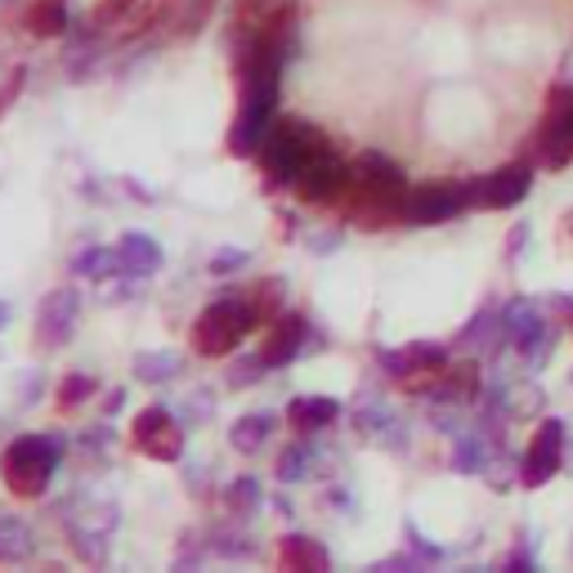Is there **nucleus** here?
<instances>
[{"instance_id":"393cba45","label":"nucleus","mask_w":573,"mask_h":573,"mask_svg":"<svg viewBox=\"0 0 573 573\" xmlns=\"http://www.w3.org/2000/svg\"><path fill=\"white\" fill-rule=\"evenodd\" d=\"M264 372H270V363H264L260 354L256 359H242V363L228 368V386H251V381H260Z\"/></svg>"},{"instance_id":"c85d7f7f","label":"nucleus","mask_w":573,"mask_h":573,"mask_svg":"<svg viewBox=\"0 0 573 573\" xmlns=\"http://www.w3.org/2000/svg\"><path fill=\"white\" fill-rule=\"evenodd\" d=\"M122 403H126V390H112L108 399H103V412L112 416V412H122Z\"/></svg>"},{"instance_id":"f257e3e1","label":"nucleus","mask_w":573,"mask_h":573,"mask_svg":"<svg viewBox=\"0 0 573 573\" xmlns=\"http://www.w3.org/2000/svg\"><path fill=\"white\" fill-rule=\"evenodd\" d=\"M323 152H332V139L319 126L291 117V122L270 126V135H264V144H260L256 158H260L264 175H270L274 184H296L300 171L310 166L314 158H323Z\"/></svg>"},{"instance_id":"6e6552de","label":"nucleus","mask_w":573,"mask_h":573,"mask_svg":"<svg viewBox=\"0 0 573 573\" xmlns=\"http://www.w3.org/2000/svg\"><path fill=\"white\" fill-rule=\"evenodd\" d=\"M556 466H560V422H543L538 435H533V444H528V452H524L520 479L528 488H538V484H547L556 475Z\"/></svg>"},{"instance_id":"f03ea898","label":"nucleus","mask_w":573,"mask_h":573,"mask_svg":"<svg viewBox=\"0 0 573 573\" xmlns=\"http://www.w3.org/2000/svg\"><path fill=\"white\" fill-rule=\"evenodd\" d=\"M54 466H59V444L46 435H23L0 452V479H5V488L23 502L41 498L50 488Z\"/></svg>"},{"instance_id":"a878e982","label":"nucleus","mask_w":573,"mask_h":573,"mask_svg":"<svg viewBox=\"0 0 573 573\" xmlns=\"http://www.w3.org/2000/svg\"><path fill=\"white\" fill-rule=\"evenodd\" d=\"M139 5V0H99V10L90 18V27H103V23H122L130 10Z\"/></svg>"},{"instance_id":"dca6fc26","label":"nucleus","mask_w":573,"mask_h":573,"mask_svg":"<svg viewBox=\"0 0 573 573\" xmlns=\"http://www.w3.org/2000/svg\"><path fill=\"white\" fill-rule=\"evenodd\" d=\"M242 300H247V310H251L256 327L283 319V278H264V283H256Z\"/></svg>"},{"instance_id":"a211bd4d","label":"nucleus","mask_w":573,"mask_h":573,"mask_svg":"<svg viewBox=\"0 0 573 573\" xmlns=\"http://www.w3.org/2000/svg\"><path fill=\"white\" fill-rule=\"evenodd\" d=\"M32 556V528L23 520H0V564H23Z\"/></svg>"},{"instance_id":"423d86ee","label":"nucleus","mask_w":573,"mask_h":573,"mask_svg":"<svg viewBox=\"0 0 573 573\" xmlns=\"http://www.w3.org/2000/svg\"><path fill=\"white\" fill-rule=\"evenodd\" d=\"M466 202H479V188H462V184H431L416 188L403 202V220L408 224H439L448 215H457Z\"/></svg>"},{"instance_id":"b1692460","label":"nucleus","mask_w":573,"mask_h":573,"mask_svg":"<svg viewBox=\"0 0 573 573\" xmlns=\"http://www.w3.org/2000/svg\"><path fill=\"white\" fill-rule=\"evenodd\" d=\"M511 319H515V323H511V332H515V340H520V346H533V340H538V336L547 332V327L538 323V314L528 310V304H524L520 314H511Z\"/></svg>"},{"instance_id":"5701e85b","label":"nucleus","mask_w":573,"mask_h":573,"mask_svg":"<svg viewBox=\"0 0 573 573\" xmlns=\"http://www.w3.org/2000/svg\"><path fill=\"white\" fill-rule=\"evenodd\" d=\"M310 444H291L283 457H278V479H304L310 475Z\"/></svg>"},{"instance_id":"2eb2a0df","label":"nucleus","mask_w":573,"mask_h":573,"mask_svg":"<svg viewBox=\"0 0 573 573\" xmlns=\"http://www.w3.org/2000/svg\"><path fill=\"white\" fill-rule=\"evenodd\" d=\"M336 403L332 399H296L291 408H287V422H291V431L296 435H304V439H310V435H319V431H327L332 422H336Z\"/></svg>"},{"instance_id":"0eeeda50","label":"nucleus","mask_w":573,"mask_h":573,"mask_svg":"<svg viewBox=\"0 0 573 573\" xmlns=\"http://www.w3.org/2000/svg\"><path fill=\"white\" fill-rule=\"evenodd\" d=\"M76 310H82V296H76L72 287L50 291V296L41 300V310H36V327H32L36 346H41V350H63V346H67V336H72V319H76Z\"/></svg>"},{"instance_id":"7ed1b4c3","label":"nucleus","mask_w":573,"mask_h":573,"mask_svg":"<svg viewBox=\"0 0 573 573\" xmlns=\"http://www.w3.org/2000/svg\"><path fill=\"white\" fill-rule=\"evenodd\" d=\"M256 327L247 300H215L198 314L194 323V350L202 359H224L242 346V336Z\"/></svg>"},{"instance_id":"1a4fd4ad","label":"nucleus","mask_w":573,"mask_h":573,"mask_svg":"<svg viewBox=\"0 0 573 573\" xmlns=\"http://www.w3.org/2000/svg\"><path fill=\"white\" fill-rule=\"evenodd\" d=\"M304 332H310V323H304L300 314H283L270 323V336H264V346H260V359L270 363V368H283L300 354L304 346Z\"/></svg>"},{"instance_id":"f8f14e48","label":"nucleus","mask_w":573,"mask_h":573,"mask_svg":"<svg viewBox=\"0 0 573 573\" xmlns=\"http://www.w3.org/2000/svg\"><path fill=\"white\" fill-rule=\"evenodd\" d=\"M444 359H448V350L444 346H408V350H386L381 354V368L386 372H395V376H416V372H444Z\"/></svg>"},{"instance_id":"39448f33","label":"nucleus","mask_w":573,"mask_h":573,"mask_svg":"<svg viewBox=\"0 0 573 573\" xmlns=\"http://www.w3.org/2000/svg\"><path fill=\"white\" fill-rule=\"evenodd\" d=\"M130 439L139 452L158 457V462H179V452H184V426L166 408H144L130 426Z\"/></svg>"},{"instance_id":"bb28decb","label":"nucleus","mask_w":573,"mask_h":573,"mask_svg":"<svg viewBox=\"0 0 573 573\" xmlns=\"http://www.w3.org/2000/svg\"><path fill=\"white\" fill-rule=\"evenodd\" d=\"M23 82H27V67H14V72H10V82L0 86V117H5V112L14 108V99L23 95Z\"/></svg>"},{"instance_id":"ddd939ff","label":"nucleus","mask_w":573,"mask_h":573,"mask_svg":"<svg viewBox=\"0 0 573 573\" xmlns=\"http://www.w3.org/2000/svg\"><path fill=\"white\" fill-rule=\"evenodd\" d=\"M278 564L287 573H323L327 569V551L314 538H304V533H291V538L278 543Z\"/></svg>"},{"instance_id":"412c9836","label":"nucleus","mask_w":573,"mask_h":573,"mask_svg":"<svg viewBox=\"0 0 573 573\" xmlns=\"http://www.w3.org/2000/svg\"><path fill=\"white\" fill-rule=\"evenodd\" d=\"M135 376L148 381V386H166V381L179 376V359H175V354H144V359L135 363Z\"/></svg>"},{"instance_id":"cd10ccee","label":"nucleus","mask_w":573,"mask_h":573,"mask_svg":"<svg viewBox=\"0 0 573 573\" xmlns=\"http://www.w3.org/2000/svg\"><path fill=\"white\" fill-rule=\"evenodd\" d=\"M242 264H247V251L224 247L220 256H211V274H234V270H242Z\"/></svg>"},{"instance_id":"9b49d317","label":"nucleus","mask_w":573,"mask_h":573,"mask_svg":"<svg viewBox=\"0 0 573 573\" xmlns=\"http://www.w3.org/2000/svg\"><path fill=\"white\" fill-rule=\"evenodd\" d=\"M533 188V175H528V166H502L498 175H488L484 184H479V202L484 207H515L524 194Z\"/></svg>"},{"instance_id":"20e7f679","label":"nucleus","mask_w":573,"mask_h":573,"mask_svg":"<svg viewBox=\"0 0 573 573\" xmlns=\"http://www.w3.org/2000/svg\"><path fill=\"white\" fill-rule=\"evenodd\" d=\"M350 184H354V166H346L336 152H323V158H314L310 166L300 171L296 194L310 207H332V202H340L350 194Z\"/></svg>"},{"instance_id":"6ab92c4d","label":"nucleus","mask_w":573,"mask_h":573,"mask_svg":"<svg viewBox=\"0 0 573 573\" xmlns=\"http://www.w3.org/2000/svg\"><path fill=\"white\" fill-rule=\"evenodd\" d=\"M72 274L76 278H108V274H122V264H117V247H90L72 260Z\"/></svg>"},{"instance_id":"9d476101","label":"nucleus","mask_w":573,"mask_h":573,"mask_svg":"<svg viewBox=\"0 0 573 573\" xmlns=\"http://www.w3.org/2000/svg\"><path fill=\"white\" fill-rule=\"evenodd\" d=\"M117 264H122V278H148L162 270V247L148 234H126L117 242Z\"/></svg>"},{"instance_id":"aec40b11","label":"nucleus","mask_w":573,"mask_h":573,"mask_svg":"<svg viewBox=\"0 0 573 573\" xmlns=\"http://www.w3.org/2000/svg\"><path fill=\"white\" fill-rule=\"evenodd\" d=\"M224 507H228V515H256L260 511V484L251 475L234 479L224 488Z\"/></svg>"},{"instance_id":"c756f323","label":"nucleus","mask_w":573,"mask_h":573,"mask_svg":"<svg viewBox=\"0 0 573 573\" xmlns=\"http://www.w3.org/2000/svg\"><path fill=\"white\" fill-rule=\"evenodd\" d=\"M5 319H10V304H0V327H5Z\"/></svg>"},{"instance_id":"f3484780","label":"nucleus","mask_w":573,"mask_h":573,"mask_svg":"<svg viewBox=\"0 0 573 573\" xmlns=\"http://www.w3.org/2000/svg\"><path fill=\"white\" fill-rule=\"evenodd\" d=\"M270 431H274V416L270 412H251V416H238V422H234L228 444H234L238 452H260L264 439H270Z\"/></svg>"},{"instance_id":"4be33fe9","label":"nucleus","mask_w":573,"mask_h":573,"mask_svg":"<svg viewBox=\"0 0 573 573\" xmlns=\"http://www.w3.org/2000/svg\"><path fill=\"white\" fill-rule=\"evenodd\" d=\"M90 395H95V381L76 372V376H63L59 381V399L54 403H59V412H72V408H82Z\"/></svg>"},{"instance_id":"4468645a","label":"nucleus","mask_w":573,"mask_h":573,"mask_svg":"<svg viewBox=\"0 0 573 573\" xmlns=\"http://www.w3.org/2000/svg\"><path fill=\"white\" fill-rule=\"evenodd\" d=\"M23 27L36 36V41H54V36L67 32V0H32Z\"/></svg>"}]
</instances>
